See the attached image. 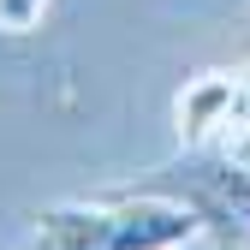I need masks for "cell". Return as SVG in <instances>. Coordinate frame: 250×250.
<instances>
[{
    "label": "cell",
    "instance_id": "obj_1",
    "mask_svg": "<svg viewBox=\"0 0 250 250\" xmlns=\"http://www.w3.org/2000/svg\"><path fill=\"white\" fill-rule=\"evenodd\" d=\"M102 208V250H179L203 232L197 203H167V197H119Z\"/></svg>",
    "mask_w": 250,
    "mask_h": 250
},
{
    "label": "cell",
    "instance_id": "obj_2",
    "mask_svg": "<svg viewBox=\"0 0 250 250\" xmlns=\"http://www.w3.org/2000/svg\"><path fill=\"white\" fill-rule=\"evenodd\" d=\"M232 89L238 72H208L179 96V137L185 143H203L214 131H232Z\"/></svg>",
    "mask_w": 250,
    "mask_h": 250
},
{
    "label": "cell",
    "instance_id": "obj_3",
    "mask_svg": "<svg viewBox=\"0 0 250 250\" xmlns=\"http://www.w3.org/2000/svg\"><path fill=\"white\" fill-rule=\"evenodd\" d=\"M42 18V0H0V30H30Z\"/></svg>",
    "mask_w": 250,
    "mask_h": 250
},
{
    "label": "cell",
    "instance_id": "obj_4",
    "mask_svg": "<svg viewBox=\"0 0 250 250\" xmlns=\"http://www.w3.org/2000/svg\"><path fill=\"white\" fill-rule=\"evenodd\" d=\"M30 250H54V244H48V238H42V232H36V244H30Z\"/></svg>",
    "mask_w": 250,
    "mask_h": 250
}]
</instances>
